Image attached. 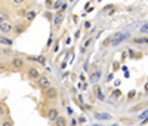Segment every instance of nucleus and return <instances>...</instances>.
Here are the masks:
<instances>
[{"instance_id": "1a4fd4ad", "label": "nucleus", "mask_w": 148, "mask_h": 126, "mask_svg": "<svg viewBox=\"0 0 148 126\" xmlns=\"http://www.w3.org/2000/svg\"><path fill=\"white\" fill-rule=\"evenodd\" d=\"M95 117H96L98 120H111V119H113V116L108 114V113H96Z\"/></svg>"}, {"instance_id": "20e7f679", "label": "nucleus", "mask_w": 148, "mask_h": 126, "mask_svg": "<svg viewBox=\"0 0 148 126\" xmlns=\"http://www.w3.org/2000/svg\"><path fill=\"white\" fill-rule=\"evenodd\" d=\"M12 67L14 68H18V70H21V68H24V65H25V62H24V59L22 58H19V56H15L14 59H12Z\"/></svg>"}, {"instance_id": "2eb2a0df", "label": "nucleus", "mask_w": 148, "mask_h": 126, "mask_svg": "<svg viewBox=\"0 0 148 126\" xmlns=\"http://www.w3.org/2000/svg\"><path fill=\"white\" fill-rule=\"evenodd\" d=\"M34 18H36V12H34V10L27 12V19H28V21H33Z\"/></svg>"}, {"instance_id": "a878e982", "label": "nucleus", "mask_w": 148, "mask_h": 126, "mask_svg": "<svg viewBox=\"0 0 148 126\" xmlns=\"http://www.w3.org/2000/svg\"><path fill=\"white\" fill-rule=\"evenodd\" d=\"M90 27H92V22H90V21H86V22H84V28H88V30H89Z\"/></svg>"}, {"instance_id": "a211bd4d", "label": "nucleus", "mask_w": 148, "mask_h": 126, "mask_svg": "<svg viewBox=\"0 0 148 126\" xmlns=\"http://www.w3.org/2000/svg\"><path fill=\"white\" fill-rule=\"evenodd\" d=\"M61 5H62V0H56V2L53 3V9H56V10H58V9L61 8Z\"/></svg>"}, {"instance_id": "393cba45", "label": "nucleus", "mask_w": 148, "mask_h": 126, "mask_svg": "<svg viewBox=\"0 0 148 126\" xmlns=\"http://www.w3.org/2000/svg\"><path fill=\"white\" fill-rule=\"evenodd\" d=\"M113 8H114L113 5H107V6H105V8L102 9V12H104V14H105V12H107V10H110V9H113Z\"/></svg>"}, {"instance_id": "6ab92c4d", "label": "nucleus", "mask_w": 148, "mask_h": 126, "mask_svg": "<svg viewBox=\"0 0 148 126\" xmlns=\"http://www.w3.org/2000/svg\"><path fill=\"white\" fill-rule=\"evenodd\" d=\"M36 61H39V62H42V64H45V62H46V58H45V55H40V56L36 58Z\"/></svg>"}, {"instance_id": "f03ea898", "label": "nucleus", "mask_w": 148, "mask_h": 126, "mask_svg": "<svg viewBox=\"0 0 148 126\" xmlns=\"http://www.w3.org/2000/svg\"><path fill=\"white\" fill-rule=\"evenodd\" d=\"M37 83H39V87L42 91H46L47 87H51L52 83H51V79L46 77V76H40L39 79H37Z\"/></svg>"}, {"instance_id": "6e6552de", "label": "nucleus", "mask_w": 148, "mask_h": 126, "mask_svg": "<svg viewBox=\"0 0 148 126\" xmlns=\"http://www.w3.org/2000/svg\"><path fill=\"white\" fill-rule=\"evenodd\" d=\"M62 21H64V14L58 12V14L55 15V18H53V24H55V27H59V25L62 24Z\"/></svg>"}, {"instance_id": "7c9ffc66", "label": "nucleus", "mask_w": 148, "mask_h": 126, "mask_svg": "<svg viewBox=\"0 0 148 126\" xmlns=\"http://www.w3.org/2000/svg\"><path fill=\"white\" fill-rule=\"evenodd\" d=\"M67 67V61H62V64H61V68H65Z\"/></svg>"}, {"instance_id": "f8f14e48", "label": "nucleus", "mask_w": 148, "mask_h": 126, "mask_svg": "<svg viewBox=\"0 0 148 126\" xmlns=\"http://www.w3.org/2000/svg\"><path fill=\"white\" fill-rule=\"evenodd\" d=\"M55 126H67V119L64 116H59L56 120H55Z\"/></svg>"}, {"instance_id": "5701e85b", "label": "nucleus", "mask_w": 148, "mask_h": 126, "mask_svg": "<svg viewBox=\"0 0 148 126\" xmlns=\"http://www.w3.org/2000/svg\"><path fill=\"white\" fill-rule=\"evenodd\" d=\"M5 113H6V108H5L2 104H0V117H2V116H5Z\"/></svg>"}, {"instance_id": "c9c22d12", "label": "nucleus", "mask_w": 148, "mask_h": 126, "mask_svg": "<svg viewBox=\"0 0 148 126\" xmlns=\"http://www.w3.org/2000/svg\"><path fill=\"white\" fill-rule=\"evenodd\" d=\"M145 91H147V92H148V83H147V85H145Z\"/></svg>"}, {"instance_id": "f257e3e1", "label": "nucleus", "mask_w": 148, "mask_h": 126, "mask_svg": "<svg viewBox=\"0 0 148 126\" xmlns=\"http://www.w3.org/2000/svg\"><path fill=\"white\" fill-rule=\"evenodd\" d=\"M129 37V34L127 33H121V31H117L116 34H113L111 36V45L113 46H119L120 43H123L126 39Z\"/></svg>"}, {"instance_id": "72a5a7b5", "label": "nucleus", "mask_w": 148, "mask_h": 126, "mask_svg": "<svg viewBox=\"0 0 148 126\" xmlns=\"http://www.w3.org/2000/svg\"><path fill=\"white\" fill-rule=\"evenodd\" d=\"M114 96H120V91H116L114 92Z\"/></svg>"}, {"instance_id": "f3484780", "label": "nucleus", "mask_w": 148, "mask_h": 126, "mask_svg": "<svg viewBox=\"0 0 148 126\" xmlns=\"http://www.w3.org/2000/svg\"><path fill=\"white\" fill-rule=\"evenodd\" d=\"M147 117H148V111H144L142 114H139V116H138V120L141 122V120H144V119H147Z\"/></svg>"}, {"instance_id": "4468645a", "label": "nucleus", "mask_w": 148, "mask_h": 126, "mask_svg": "<svg viewBox=\"0 0 148 126\" xmlns=\"http://www.w3.org/2000/svg\"><path fill=\"white\" fill-rule=\"evenodd\" d=\"M95 92H96V98H98V99H101V101H102V99L105 98V96H104V92L99 89V87H96V89H95Z\"/></svg>"}, {"instance_id": "c756f323", "label": "nucleus", "mask_w": 148, "mask_h": 126, "mask_svg": "<svg viewBox=\"0 0 148 126\" xmlns=\"http://www.w3.org/2000/svg\"><path fill=\"white\" fill-rule=\"evenodd\" d=\"M113 79H114V76H113V74H110V76H108V79H107V82H111Z\"/></svg>"}, {"instance_id": "4be33fe9", "label": "nucleus", "mask_w": 148, "mask_h": 126, "mask_svg": "<svg viewBox=\"0 0 148 126\" xmlns=\"http://www.w3.org/2000/svg\"><path fill=\"white\" fill-rule=\"evenodd\" d=\"M67 8H68V6H67V3H62V5H61V8H59L61 10H58V12H61V14H64V10H65Z\"/></svg>"}, {"instance_id": "2f4dec72", "label": "nucleus", "mask_w": 148, "mask_h": 126, "mask_svg": "<svg viewBox=\"0 0 148 126\" xmlns=\"http://www.w3.org/2000/svg\"><path fill=\"white\" fill-rule=\"evenodd\" d=\"M14 3H18V5H21V3H24V0H14Z\"/></svg>"}, {"instance_id": "9b49d317", "label": "nucleus", "mask_w": 148, "mask_h": 126, "mask_svg": "<svg viewBox=\"0 0 148 126\" xmlns=\"http://www.w3.org/2000/svg\"><path fill=\"white\" fill-rule=\"evenodd\" d=\"M28 77H30V79H39V77H40V73L37 71L36 68H30V70H28Z\"/></svg>"}, {"instance_id": "aec40b11", "label": "nucleus", "mask_w": 148, "mask_h": 126, "mask_svg": "<svg viewBox=\"0 0 148 126\" xmlns=\"http://www.w3.org/2000/svg\"><path fill=\"white\" fill-rule=\"evenodd\" d=\"M22 31H24V27H22V25H16V27H15V33L21 34Z\"/></svg>"}, {"instance_id": "cd10ccee", "label": "nucleus", "mask_w": 148, "mask_h": 126, "mask_svg": "<svg viewBox=\"0 0 148 126\" xmlns=\"http://www.w3.org/2000/svg\"><path fill=\"white\" fill-rule=\"evenodd\" d=\"M2 126H14V125H12V122H3Z\"/></svg>"}, {"instance_id": "9d476101", "label": "nucleus", "mask_w": 148, "mask_h": 126, "mask_svg": "<svg viewBox=\"0 0 148 126\" xmlns=\"http://www.w3.org/2000/svg\"><path fill=\"white\" fill-rule=\"evenodd\" d=\"M0 43L5 45V46H12L14 45V40L9 39V37H5V36H0Z\"/></svg>"}, {"instance_id": "dca6fc26", "label": "nucleus", "mask_w": 148, "mask_h": 126, "mask_svg": "<svg viewBox=\"0 0 148 126\" xmlns=\"http://www.w3.org/2000/svg\"><path fill=\"white\" fill-rule=\"evenodd\" d=\"M110 45H111V37H108V39H105V40L102 42V45H101V46H102V48H107V46H110Z\"/></svg>"}, {"instance_id": "ddd939ff", "label": "nucleus", "mask_w": 148, "mask_h": 126, "mask_svg": "<svg viewBox=\"0 0 148 126\" xmlns=\"http://www.w3.org/2000/svg\"><path fill=\"white\" fill-rule=\"evenodd\" d=\"M133 43H138V45H148V37H136L133 40Z\"/></svg>"}, {"instance_id": "423d86ee", "label": "nucleus", "mask_w": 148, "mask_h": 126, "mask_svg": "<svg viewBox=\"0 0 148 126\" xmlns=\"http://www.w3.org/2000/svg\"><path fill=\"white\" fill-rule=\"evenodd\" d=\"M101 77H102V73H101V71H93V73L89 74V82H90V83H96Z\"/></svg>"}, {"instance_id": "bb28decb", "label": "nucleus", "mask_w": 148, "mask_h": 126, "mask_svg": "<svg viewBox=\"0 0 148 126\" xmlns=\"http://www.w3.org/2000/svg\"><path fill=\"white\" fill-rule=\"evenodd\" d=\"M114 12H116V9L113 8V9H110V10H107V12H105V14H108V15H113V14H114Z\"/></svg>"}, {"instance_id": "7ed1b4c3", "label": "nucleus", "mask_w": 148, "mask_h": 126, "mask_svg": "<svg viewBox=\"0 0 148 126\" xmlns=\"http://www.w3.org/2000/svg\"><path fill=\"white\" fill-rule=\"evenodd\" d=\"M0 31L5 33V34H8V33H10V31H14V25H12L10 22H8V21H3L2 24H0Z\"/></svg>"}, {"instance_id": "0eeeda50", "label": "nucleus", "mask_w": 148, "mask_h": 126, "mask_svg": "<svg viewBox=\"0 0 148 126\" xmlns=\"http://www.w3.org/2000/svg\"><path fill=\"white\" fill-rule=\"evenodd\" d=\"M47 117H49V120H52V122H55L58 117H59V111H58V108H51L47 111Z\"/></svg>"}, {"instance_id": "39448f33", "label": "nucleus", "mask_w": 148, "mask_h": 126, "mask_svg": "<svg viewBox=\"0 0 148 126\" xmlns=\"http://www.w3.org/2000/svg\"><path fill=\"white\" fill-rule=\"evenodd\" d=\"M45 94H46V96H47L49 99H55V98H58V89H56V87H53V86L47 87V89L45 91Z\"/></svg>"}, {"instance_id": "f704fd0d", "label": "nucleus", "mask_w": 148, "mask_h": 126, "mask_svg": "<svg viewBox=\"0 0 148 126\" xmlns=\"http://www.w3.org/2000/svg\"><path fill=\"white\" fill-rule=\"evenodd\" d=\"M3 21H5V19H3V17H0V24H2Z\"/></svg>"}, {"instance_id": "c85d7f7f", "label": "nucleus", "mask_w": 148, "mask_h": 126, "mask_svg": "<svg viewBox=\"0 0 148 126\" xmlns=\"http://www.w3.org/2000/svg\"><path fill=\"white\" fill-rule=\"evenodd\" d=\"M51 45H52V36L49 37V40H47V48H51Z\"/></svg>"}, {"instance_id": "412c9836", "label": "nucleus", "mask_w": 148, "mask_h": 126, "mask_svg": "<svg viewBox=\"0 0 148 126\" xmlns=\"http://www.w3.org/2000/svg\"><path fill=\"white\" fill-rule=\"evenodd\" d=\"M141 33H148V24H144L141 27Z\"/></svg>"}, {"instance_id": "e433bc0d", "label": "nucleus", "mask_w": 148, "mask_h": 126, "mask_svg": "<svg viewBox=\"0 0 148 126\" xmlns=\"http://www.w3.org/2000/svg\"><path fill=\"white\" fill-rule=\"evenodd\" d=\"M99 2H101V0H99Z\"/></svg>"}, {"instance_id": "473e14b6", "label": "nucleus", "mask_w": 148, "mask_h": 126, "mask_svg": "<svg viewBox=\"0 0 148 126\" xmlns=\"http://www.w3.org/2000/svg\"><path fill=\"white\" fill-rule=\"evenodd\" d=\"M133 96H135V91H132V92L129 94V98H133Z\"/></svg>"}, {"instance_id": "b1692460", "label": "nucleus", "mask_w": 148, "mask_h": 126, "mask_svg": "<svg viewBox=\"0 0 148 126\" xmlns=\"http://www.w3.org/2000/svg\"><path fill=\"white\" fill-rule=\"evenodd\" d=\"M92 40H93V39H88V40H86V42H84V45H83V49H86V48H88V46L92 43Z\"/></svg>"}]
</instances>
